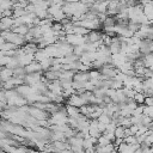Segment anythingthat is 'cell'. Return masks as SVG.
Segmentation results:
<instances>
[{"mask_svg": "<svg viewBox=\"0 0 153 153\" xmlns=\"http://www.w3.org/2000/svg\"><path fill=\"white\" fill-rule=\"evenodd\" d=\"M12 31H13V32H17V33H19V35L25 36V35L29 32V25L22 24V25H18V26H13V27H12Z\"/></svg>", "mask_w": 153, "mask_h": 153, "instance_id": "obj_6", "label": "cell"}, {"mask_svg": "<svg viewBox=\"0 0 153 153\" xmlns=\"http://www.w3.org/2000/svg\"><path fill=\"white\" fill-rule=\"evenodd\" d=\"M67 104L80 108L81 105H85L86 102H85V99H84L80 94H78V93H72L69 97H67Z\"/></svg>", "mask_w": 153, "mask_h": 153, "instance_id": "obj_2", "label": "cell"}, {"mask_svg": "<svg viewBox=\"0 0 153 153\" xmlns=\"http://www.w3.org/2000/svg\"><path fill=\"white\" fill-rule=\"evenodd\" d=\"M5 42H6V39H5V38H4L2 36H0V47H1V45H2V44H4Z\"/></svg>", "mask_w": 153, "mask_h": 153, "instance_id": "obj_11", "label": "cell"}, {"mask_svg": "<svg viewBox=\"0 0 153 153\" xmlns=\"http://www.w3.org/2000/svg\"><path fill=\"white\" fill-rule=\"evenodd\" d=\"M66 41H67L69 44H72L73 47H74V45L82 44V43H86L85 36L78 35V33H67V35H66Z\"/></svg>", "mask_w": 153, "mask_h": 153, "instance_id": "obj_1", "label": "cell"}, {"mask_svg": "<svg viewBox=\"0 0 153 153\" xmlns=\"http://www.w3.org/2000/svg\"><path fill=\"white\" fill-rule=\"evenodd\" d=\"M114 134H115V137H122L123 139L124 137V127H122L121 124H117Z\"/></svg>", "mask_w": 153, "mask_h": 153, "instance_id": "obj_8", "label": "cell"}, {"mask_svg": "<svg viewBox=\"0 0 153 153\" xmlns=\"http://www.w3.org/2000/svg\"><path fill=\"white\" fill-rule=\"evenodd\" d=\"M16 48H17L16 44H13V43L6 41V42L0 47V50H11V49H16Z\"/></svg>", "mask_w": 153, "mask_h": 153, "instance_id": "obj_10", "label": "cell"}, {"mask_svg": "<svg viewBox=\"0 0 153 153\" xmlns=\"http://www.w3.org/2000/svg\"><path fill=\"white\" fill-rule=\"evenodd\" d=\"M24 68H25V72H26V73H35V72H41V71H42L41 63H39L38 61H36V60H33V61L30 62L29 65L24 66Z\"/></svg>", "mask_w": 153, "mask_h": 153, "instance_id": "obj_5", "label": "cell"}, {"mask_svg": "<svg viewBox=\"0 0 153 153\" xmlns=\"http://www.w3.org/2000/svg\"><path fill=\"white\" fill-rule=\"evenodd\" d=\"M98 122H100V123H103V124H109L110 122H111V117L108 115V114H105V112H102L99 116H98Z\"/></svg>", "mask_w": 153, "mask_h": 153, "instance_id": "obj_7", "label": "cell"}, {"mask_svg": "<svg viewBox=\"0 0 153 153\" xmlns=\"http://www.w3.org/2000/svg\"><path fill=\"white\" fill-rule=\"evenodd\" d=\"M13 27V17H2L0 19V31L10 30Z\"/></svg>", "mask_w": 153, "mask_h": 153, "instance_id": "obj_4", "label": "cell"}, {"mask_svg": "<svg viewBox=\"0 0 153 153\" xmlns=\"http://www.w3.org/2000/svg\"><path fill=\"white\" fill-rule=\"evenodd\" d=\"M145 93L143 92H136L135 94H134V100L136 102V104H143V102H145Z\"/></svg>", "mask_w": 153, "mask_h": 153, "instance_id": "obj_9", "label": "cell"}, {"mask_svg": "<svg viewBox=\"0 0 153 153\" xmlns=\"http://www.w3.org/2000/svg\"><path fill=\"white\" fill-rule=\"evenodd\" d=\"M18 59V62H19V66H26L29 65L30 62H32L35 60V54H29V53H22L19 56H17Z\"/></svg>", "mask_w": 153, "mask_h": 153, "instance_id": "obj_3", "label": "cell"}]
</instances>
